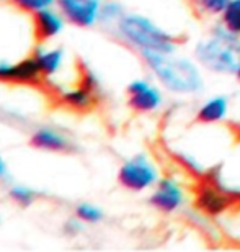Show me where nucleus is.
I'll list each match as a JSON object with an SVG mask.
<instances>
[{
  "label": "nucleus",
  "mask_w": 240,
  "mask_h": 252,
  "mask_svg": "<svg viewBox=\"0 0 240 252\" xmlns=\"http://www.w3.org/2000/svg\"><path fill=\"white\" fill-rule=\"evenodd\" d=\"M139 58L165 92L177 97H196L206 87L204 70L193 56L144 51Z\"/></svg>",
  "instance_id": "obj_1"
},
{
  "label": "nucleus",
  "mask_w": 240,
  "mask_h": 252,
  "mask_svg": "<svg viewBox=\"0 0 240 252\" xmlns=\"http://www.w3.org/2000/svg\"><path fill=\"white\" fill-rule=\"evenodd\" d=\"M191 56L204 72L234 75L240 64V36L217 22L193 44Z\"/></svg>",
  "instance_id": "obj_2"
},
{
  "label": "nucleus",
  "mask_w": 240,
  "mask_h": 252,
  "mask_svg": "<svg viewBox=\"0 0 240 252\" xmlns=\"http://www.w3.org/2000/svg\"><path fill=\"white\" fill-rule=\"evenodd\" d=\"M113 36L134 49L137 54L156 51L172 54L178 51V39L173 33L152 20L147 15L126 12V15L111 30Z\"/></svg>",
  "instance_id": "obj_3"
},
{
  "label": "nucleus",
  "mask_w": 240,
  "mask_h": 252,
  "mask_svg": "<svg viewBox=\"0 0 240 252\" xmlns=\"http://www.w3.org/2000/svg\"><path fill=\"white\" fill-rule=\"evenodd\" d=\"M118 184L133 193H144L152 190L162 177L160 167L146 153L128 158L118 169Z\"/></svg>",
  "instance_id": "obj_4"
},
{
  "label": "nucleus",
  "mask_w": 240,
  "mask_h": 252,
  "mask_svg": "<svg viewBox=\"0 0 240 252\" xmlns=\"http://www.w3.org/2000/svg\"><path fill=\"white\" fill-rule=\"evenodd\" d=\"M149 205L162 215H175L188 205V191L183 182L175 175H162L151 190Z\"/></svg>",
  "instance_id": "obj_5"
},
{
  "label": "nucleus",
  "mask_w": 240,
  "mask_h": 252,
  "mask_svg": "<svg viewBox=\"0 0 240 252\" xmlns=\"http://www.w3.org/2000/svg\"><path fill=\"white\" fill-rule=\"evenodd\" d=\"M126 95H128V107L134 113L139 115L157 113L165 105L163 89L159 84L144 77L133 79L126 87Z\"/></svg>",
  "instance_id": "obj_6"
},
{
  "label": "nucleus",
  "mask_w": 240,
  "mask_h": 252,
  "mask_svg": "<svg viewBox=\"0 0 240 252\" xmlns=\"http://www.w3.org/2000/svg\"><path fill=\"white\" fill-rule=\"evenodd\" d=\"M103 0H57V7L69 25L77 28H93L100 25Z\"/></svg>",
  "instance_id": "obj_7"
},
{
  "label": "nucleus",
  "mask_w": 240,
  "mask_h": 252,
  "mask_svg": "<svg viewBox=\"0 0 240 252\" xmlns=\"http://www.w3.org/2000/svg\"><path fill=\"white\" fill-rule=\"evenodd\" d=\"M67 20L59 10V7H49L44 10H39L34 15H31V27L34 38L39 43H48L53 39L59 38L66 32Z\"/></svg>",
  "instance_id": "obj_8"
},
{
  "label": "nucleus",
  "mask_w": 240,
  "mask_h": 252,
  "mask_svg": "<svg viewBox=\"0 0 240 252\" xmlns=\"http://www.w3.org/2000/svg\"><path fill=\"white\" fill-rule=\"evenodd\" d=\"M231 203L232 196L226 190H222L219 185H198L196 193H194V206H196V210L209 216L211 220L226 213Z\"/></svg>",
  "instance_id": "obj_9"
},
{
  "label": "nucleus",
  "mask_w": 240,
  "mask_h": 252,
  "mask_svg": "<svg viewBox=\"0 0 240 252\" xmlns=\"http://www.w3.org/2000/svg\"><path fill=\"white\" fill-rule=\"evenodd\" d=\"M43 79L41 70L33 56L23 58L20 61L0 59V80L17 84H34Z\"/></svg>",
  "instance_id": "obj_10"
},
{
  "label": "nucleus",
  "mask_w": 240,
  "mask_h": 252,
  "mask_svg": "<svg viewBox=\"0 0 240 252\" xmlns=\"http://www.w3.org/2000/svg\"><path fill=\"white\" fill-rule=\"evenodd\" d=\"M31 56L38 63L43 79L56 80L66 67V51L61 46H49L39 43L31 51Z\"/></svg>",
  "instance_id": "obj_11"
},
{
  "label": "nucleus",
  "mask_w": 240,
  "mask_h": 252,
  "mask_svg": "<svg viewBox=\"0 0 240 252\" xmlns=\"http://www.w3.org/2000/svg\"><path fill=\"white\" fill-rule=\"evenodd\" d=\"M231 112V100L226 94H216L204 98L198 105L194 118L201 125H219L224 123Z\"/></svg>",
  "instance_id": "obj_12"
},
{
  "label": "nucleus",
  "mask_w": 240,
  "mask_h": 252,
  "mask_svg": "<svg viewBox=\"0 0 240 252\" xmlns=\"http://www.w3.org/2000/svg\"><path fill=\"white\" fill-rule=\"evenodd\" d=\"M29 144L34 149L48 151V153H67L72 148L67 134L53 126H41V128L34 129L29 136Z\"/></svg>",
  "instance_id": "obj_13"
},
{
  "label": "nucleus",
  "mask_w": 240,
  "mask_h": 252,
  "mask_svg": "<svg viewBox=\"0 0 240 252\" xmlns=\"http://www.w3.org/2000/svg\"><path fill=\"white\" fill-rule=\"evenodd\" d=\"M98 94L92 89L85 87L83 84L71 85V87H62L59 90V100L64 107L76 110V112H88L97 103Z\"/></svg>",
  "instance_id": "obj_14"
},
{
  "label": "nucleus",
  "mask_w": 240,
  "mask_h": 252,
  "mask_svg": "<svg viewBox=\"0 0 240 252\" xmlns=\"http://www.w3.org/2000/svg\"><path fill=\"white\" fill-rule=\"evenodd\" d=\"M126 7L119 0H103L102 12H100V25L107 30H111L116 27V23L126 15Z\"/></svg>",
  "instance_id": "obj_15"
},
{
  "label": "nucleus",
  "mask_w": 240,
  "mask_h": 252,
  "mask_svg": "<svg viewBox=\"0 0 240 252\" xmlns=\"http://www.w3.org/2000/svg\"><path fill=\"white\" fill-rule=\"evenodd\" d=\"M7 195L15 205L22 206V208H28V206H31L38 198V191L36 190L28 187V185H22V184L10 185Z\"/></svg>",
  "instance_id": "obj_16"
},
{
  "label": "nucleus",
  "mask_w": 240,
  "mask_h": 252,
  "mask_svg": "<svg viewBox=\"0 0 240 252\" xmlns=\"http://www.w3.org/2000/svg\"><path fill=\"white\" fill-rule=\"evenodd\" d=\"M74 215L85 224H98L105 220V211L100 208L98 205L88 203V201H82L76 206Z\"/></svg>",
  "instance_id": "obj_17"
},
{
  "label": "nucleus",
  "mask_w": 240,
  "mask_h": 252,
  "mask_svg": "<svg viewBox=\"0 0 240 252\" xmlns=\"http://www.w3.org/2000/svg\"><path fill=\"white\" fill-rule=\"evenodd\" d=\"M219 22H221L229 32L236 33L240 36V0H229L227 7L224 8V12L221 13V17H219Z\"/></svg>",
  "instance_id": "obj_18"
},
{
  "label": "nucleus",
  "mask_w": 240,
  "mask_h": 252,
  "mask_svg": "<svg viewBox=\"0 0 240 252\" xmlns=\"http://www.w3.org/2000/svg\"><path fill=\"white\" fill-rule=\"evenodd\" d=\"M15 8H18L20 12L34 15L39 10L49 8V7H56L57 0H8Z\"/></svg>",
  "instance_id": "obj_19"
},
{
  "label": "nucleus",
  "mask_w": 240,
  "mask_h": 252,
  "mask_svg": "<svg viewBox=\"0 0 240 252\" xmlns=\"http://www.w3.org/2000/svg\"><path fill=\"white\" fill-rule=\"evenodd\" d=\"M178 159V164L182 165V167L187 170V172H189L191 175H194V177H204V175L208 174L206 167L203 165V162L199 160L196 156L189 154V153H182L177 156Z\"/></svg>",
  "instance_id": "obj_20"
},
{
  "label": "nucleus",
  "mask_w": 240,
  "mask_h": 252,
  "mask_svg": "<svg viewBox=\"0 0 240 252\" xmlns=\"http://www.w3.org/2000/svg\"><path fill=\"white\" fill-rule=\"evenodd\" d=\"M229 0H198L196 8L198 12L209 18H219L221 13L224 12V8L227 7Z\"/></svg>",
  "instance_id": "obj_21"
},
{
  "label": "nucleus",
  "mask_w": 240,
  "mask_h": 252,
  "mask_svg": "<svg viewBox=\"0 0 240 252\" xmlns=\"http://www.w3.org/2000/svg\"><path fill=\"white\" fill-rule=\"evenodd\" d=\"M80 84H83L85 87L92 89L93 92L100 94V87H102V82H100L98 77L92 72V70H88V69L83 70L82 75H80Z\"/></svg>",
  "instance_id": "obj_22"
},
{
  "label": "nucleus",
  "mask_w": 240,
  "mask_h": 252,
  "mask_svg": "<svg viewBox=\"0 0 240 252\" xmlns=\"http://www.w3.org/2000/svg\"><path fill=\"white\" fill-rule=\"evenodd\" d=\"M83 229H85V223H82L76 215H74V218L67 220L66 223H64V233L67 236H77L82 233Z\"/></svg>",
  "instance_id": "obj_23"
},
{
  "label": "nucleus",
  "mask_w": 240,
  "mask_h": 252,
  "mask_svg": "<svg viewBox=\"0 0 240 252\" xmlns=\"http://www.w3.org/2000/svg\"><path fill=\"white\" fill-rule=\"evenodd\" d=\"M8 177V165L3 160V158H0V180H5Z\"/></svg>",
  "instance_id": "obj_24"
},
{
  "label": "nucleus",
  "mask_w": 240,
  "mask_h": 252,
  "mask_svg": "<svg viewBox=\"0 0 240 252\" xmlns=\"http://www.w3.org/2000/svg\"><path fill=\"white\" fill-rule=\"evenodd\" d=\"M232 77L236 79V82L240 85V64H239V67H237V70H236V74H234Z\"/></svg>",
  "instance_id": "obj_25"
},
{
  "label": "nucleus",
  "mask_w": 240,
  "mask_h": 252,
  "mask_svg": "<svg viewBox=\"0 0 240 252\" xmlns=\"http://www.w3.org/2000/svg\"><path fill=\"white\" fill-rule=\"evenodd\" d=\"M191 2H193V3H196V2H198V0H191Z\"/></svg>",
  "instance_id": "obj_26"
}]
</instances>
